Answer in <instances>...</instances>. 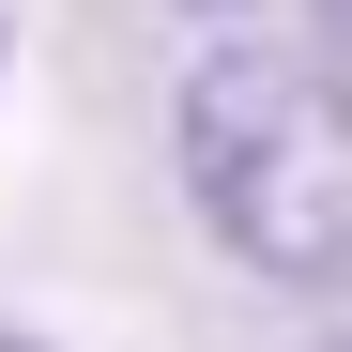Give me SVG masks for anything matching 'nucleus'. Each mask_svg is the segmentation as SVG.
<instances>
[{
  "label": "nucleus",
  "instance_id": "nucleus-1",
  "mask_svg": "<svg viewBox=\"0 0 352 352\" xmlns=\"http://www.w3.org/2000/svg\"><path fill=\"white\" fill-rule=\"evenodd\" d=\"M168 168L230 276L307 291V307L352 291V77L322 46H276L230 16L168 92Z\"/></svg>",
  "mask_w": 352,
  "mask_h": 352
},
{
  "label": "nucleus",
  "instance_id": "nucleus-2",
  "mask_svg": "<svg viewBox=\"0 0 352 352\" xmlns=\"http://www.w3.org/2000/svg\"><path fill=\"white\" fill-rule=\"evenodd\" d=\"M0 352H77L62 322H16V307H0Z\"/></svg>",
  "mask_w": 352,
  "mask_h": 352
},
{
  "label": "nucleus",
  "instance_id": "nucleus-3",
  "mask_svg": "<svg viewBox=\"0 0 352 352\" xmlns=\"http://www.w3.org/2000/svg\"><path fill=\"white\" fill-rule=\"evenodd\" d=\"M168 16H214V31H230V16H261V0H168Z\"/></svg>",
  "mask_w": 352,
  "mask_h": 352
},
{
  "label": "nucleus",
  "instance_id": "nucleus-4",
  "mask_svg": "<svg viewBox=\"0 0 352 352\" xmlns=\"http://www.w3.org/2000/svg\"><path fill=\"white\" fill-rule=\"evenodd\" d=\"M0 77H16V16H0Z\"/></svg>",
  "mask_w": 352,
  "mask_h": 352
},
{
  "label": "nucleus",
  "instance_id": "nucleus-5",
  "mask_svg": "<svg viewBox=\"0 0 352 352\" xmlns=\"http://www.w3.org/2000/svg\"><path fill=\"white\" fill-rule=\"evenodd\" d=\"M322 352H352V337H322Z\"/></svg>",
  "mask_w": 352,
  "mask_h": 352
}]
</instances>
